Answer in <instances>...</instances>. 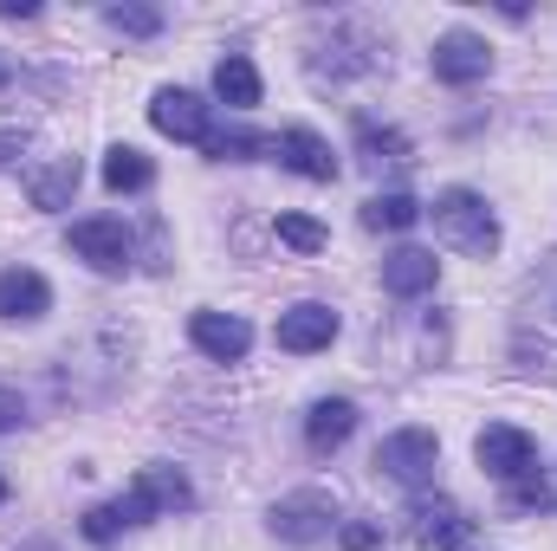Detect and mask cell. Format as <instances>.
Wrapping results in <instances>:
<instances>
[{"label": "cell", "instance_id": "27", "mask_svg": "<svg viewBox=\"0 0 557 551\" xmlns=\"http://www.w3.org/2000/svg\"><path fill=\"white\" fill-rule=\"evenodd\" d=\"M20 421H26V403H20L13 390H0V434H7V428H20Z\"/></svg>", "mask_w": 557, "mask_h": 551}, {"label": "cell", "instance_id": "4", "mask_svg": "<svg viewBox=\"0 0 557 551\" xmlns=\"http://www.w3.org/2000/svg\"><path fill=\"white\" fill-rule=\"evenodd\" d=\"M72 254L91 260L98 273H124L131 267V228L117 215H91V221H72Z\"/></svg>", "mask_w": 557, "mask_h": 551}, {"label": "cell", "instance_id": "13", "mask_svg": "<svg viewBox=\"0 0 557 551\" xmlns=\"http://www.w3.org/2000/svg\"><path fill=\"white\" fill-rule=\"evenodd\" d=\"M52 311V285L46 273H33V267H7L0 273V318H46Z\"/></svg>", "mask_w": 557, "mask_h": 551}, {"label": "cell", "instance_id": "1", "mask_svg": "<svg viewBox=\"0 0 557 551\" xmlns=\"http://www.w3.org/2000/svg\"><path fill=\"white\" fill-rule=\"evenodd\" d=\"M428 215H434V234H441L447 247H460V254H473V260H493V254H499V221H493L486 195H473V188H441Z\"/></svg>", "mask_w": 557, "mask_h": 551}, {"label": "cell", "instance_id": "3", "mask_svg": "<svg viewBox=\"0 0 557 551\" xmlns=\"http://www.w3.org/2000/svg\"><path fill=\"white\" fill-rule=\"evenodd\" d=\"M473 454H480V467L493 474V480H519V474H532V461H539V441L525 434V428H512V421H486L480 428V441H473Z\"/></svg>", "mask_w": 557, "mask_h": 551}, {"label": "cell", "instance_id": "17", "mask_svg": "<svg viewBox=\"0 0 557 551\" xmlns=\"http://www.w3.org/2000/svg\"><path fill=\"white\" fill-rule=\"evenodd\" d=\"M357 149H363L370 169H409V162H416L409 137L389 131V124H376V118H357Z\"/></svg>", "mask_w": 557, "mask_h": 551}, {"label": "cell", "instance_id": "22", "mask_svg": "<svg viewBox=\"0 0 557 551\" xmlns=\"http://www.w3.org/2000/svg\"><path fill=\"white\" fill-rule=\"evenodd\" d=\"M273 143L278 137H260V131H214L201 149H208V156H221V162H227V156H234V162H253V156H267Z\"/></svg>", "mask_w": 557, "mask_h": 551}, {"label": "cell", "instance_id": "7", "mask_svg": "<svg viewBox=\"0 0 557 551\" xmlns=\"http://www.w3.org/2000/svg\"><path fill=\"white\" fill-rule=\"evenodd\" d=\"M331 519H337V506H331V493H318V487L285 493V500L273 506V532H278V539H292V546L324 539V532H331Z\"/></svg>", "mask_w": 557, "mask_h": 551}, {"label": "cell", "instance_id": "25", "mask_svg": "<svg viewBox=\"0 0 557 551\" xmlns=\"http://www.w3.org/2000/svg\"><path fill=\"white\" fill-rule=\"evenodd\" d=\"M337 546L344 551H376L383 546V526H370V519H344V526H337Z\"/></svg>", "mask_w": 557, "mask_h": 551}, {"label": "cell", "instance_id": "31", "mask_svg": "<svg viewBox=\"0 0 557 551\" xmlns=\"http://www.w3.org/2000/svg\"><path fill=\"white\" fill-rule=\"evenodd\" d=\"M7 493H13V487H7V474H0V500H7Z\"/></svg>", "mask_w": 557, "mask_h": 551}, {"label": "cell", "instance_id": "26", "mask_svg": "<svg viewBox=\"0 0 557 551\" xmlns=\"http://www.w3.org/2000/svg\"><path fill=\"white\" fill-rule=\"evenodd\" d=\"M506 493H512V506H552V493H545V480H539V467H532V474H519V480H512Z\"/></svg>", "mask_w": 557, "mask_h": 551}, {"label": "cell", "instance_id": "24", "mask_svg": "<svg viewBox=\"0 0 557 551\" xmlns=\"http://www.w3.org/2000/svg\"><path fill=\"white\" fill-rule=\"evenodd\" d=\"M104 20H111L117 33H131V39H156V33H162V13H156V7H111Z\"/></svg>", "mask_w": 557, "mask_h": 551}, {"label": "cell", "instance_id": "11", "mask_svg": "<svg viewBox=\"0 0 557 551\" xmlns=\"http://www.w3.org/2000/svg\"><path fill=\"white\" fill-rule=\"evenodd\" d=\"M278 162L292 169V175H305V182H337V156H331V143L318 137V131H305V124H292V131H278Z\"/></svg>", "mask_w": 557, "mask_h": 551}, {"label": "cell", "instance_id": "21", "mask_svg": "<svg viewBox=\"0 0 557 551\" xmlns=\"http://www.w3.org/2000/svg\"><path fill=\"white\" fill-rule=\"evenodd\" d=\"M131 526H143V513L131 506V493H124V500H104V506H91V513L78 519V532H85L91 546H111V539L131 532Z\"/></svg>", "mask_w": 557, "mask_h": 551}, {"label": "cell", "instance_id": "16", "mask_svg": "<svg viewBox=\"0 0 557 551\" xmlns=\"http://www.w3.org/2000/svg\"><path fill=\"white\" fill-rule=\"evenodd\" d=\"M350 428H357V403H350V396H324V403H311V415H305V441H311L318 454L344 448Z\"/></svg>", "mask_w": 557, "mask_h": 551}, {"label": "cell", "instance_id": "14", "mask_svg": "<svg viewBox=\"0 0 557 551\" xmlns=\"http://www.w3.org/2000/svg\"><path fill=\"white\" fill-rule=\"evenodd\" d=\"M78 175H85V169H78V156H52V162L26 169V201L52 215V208H65V201L78 195Z\"/></svg>", "mask_w": 557, "mask_h": 551}, {"label": "cell", "instance_id": "19", "mask_svg": "<svg viewBox=\"0 0 557 551\" xmlns=\"http://www.w3.org/2000/svg\"><path fill=\"white\" fill-rule=\"evenodd\" d=\"M421 215H428V208H421L416 195H403V188H389V195H370V201H363V228H370V234H409Z\"/></svg>", "mask_w": 557, "mask_h": 551}, {"label": "cell", "instance_id": "6", "mask_svg": "<svg viewBox=\"0 0 557 551\" xmlns=\"http://www.w3.org/2000/svg\"><path fill=\"white\" fill-rule=\"evenodd\" d=\"M486 72H493V52H486L480 33L454 26V33L434 39V78H441V85H480Z\"/></svg>", "mask_w": 557, "mask_h": 551}, {"label": "cell", "instance_id": "28", "mask_svg": "<svg viewBox=\"0 0 557 551\" xmlns=\"http://www.w3.org/2000/svg\"><path fill=\"white\" fill-rule=\"evenodd\" d=\"M13 156H26V131H0V169H13Z\"/></svg>", "mask_w": 557, "mask_h": 551}, {"label": "cell", "instance_id": "10", "mask_svg": "<svg viewBox=\"0 0 557 551\" xmlns=\"http://www.w3.org/2000/svg\"><path fill=\"white\" fill-rule=\"evenodd\" d=\"M409 519H416V546H428V551H460L473 539V519L454 500H416Z\"/></svg>", "mask_w": 557, "mask_h": 551}, {"label": "cell", "instance_id": "2", "mask_svg": "<svg viewBox=\"0 0 557 551\" xmlns=\"http://www.w3.org/2000/svg\"><path fill=\"white\" fill-rule=\"evenodd\" d=\"M441 467V441L434 428H396L376 441V474H389L396 487H428Z\"/></svg>", "mask_w": 557, "mask_h": 551}, {"label": "cell", "instance_id": "20", "mask_svg": "<svg viewBox=\"0 0 557 551\" xmlns=\"http://www.w3.org/2000/svg\"><path fill=\"white\" fill-rule=\"evenodd\" d=\"M149 182H156V162H149L143 149L117 143V149L104 156V188H111V195H143Z\"/></svg>", "mask_w": 557, "mask_h": 551}, {"label": "cell", "instance_id": "12", "mask_svg": "<svg viewBox=\"0 0 557 551\" xmlns=\"http://www.w3.org/2000/svg\"><path fill=\"white\" fill-rule=\"evenodd\" d=\"M131 506H137L143 519H149V513H182V506H195V487H188L175 467L149 461V467L137 474V487H131Z\"/></svg>", "mask_w": 557, "mask_h": 551}, {"label": "cell", "instance_id": "8", "mask_svg": "<svg viewBox=\"0 0 557 551\" xmlns=\"http://www.w3.org/2000/svg\"><path fill=\"white\" fill-rule=\"evenodd\" d=\"M188 338H195V351H208L214 364H240V357L253 351V325L234 318V311H195V318H188Z\"/></svg>", "mask_w": 557, "mask_h": 551}, {"label": "cell", "instance_id": "15", "mask_svg": "<svg viewBox=\"0 0 557 551\" xmlns=\"http://www.w3.org/2000/svg\"><path fill=\"white\" fill-rule=\"evenodd\" d=\"M434 279H441V260H434L428 247H396V254L383 260V285H389L396 298H421V292H434Z\"/></svg>", "mask_w": 557, "mask_h": 551}, {"label": "cell", "instance_id": "23", "mask_svg": "<svg viewBox=\"0 0 557 551\" xmlns=\"http://www.w3.org/2000/svg\"><path fill=\"white\" fill-rule=\"evenodd\" d=\"M278 241H285L292 254H324V247H331V234H324L311 215H278Z\"/></svg>", "mask_w": 557, "mask_h": 551}, {"label": "cell", "instance_id": "9", "mask_svg": "<svg viewBox=\"0 0 557 551\" xmlns=\"http://www.w3.org/2000/svg\"><path fill=\"white\" fill-rule=\"evenodd\" d=\"M278 351H292V357H311V351H324L331 338H337V311L331 305H318V298H305V305H292V311H278Z\"/></svg>", "mask_w": 557, "mask_h": 551}, {"label": "cell", "instance_id": "29", "mask_svg": "<svg viewBox=\"0 0 557 551\" xmlns=\"http://www.w3.org/2000/svg\"><path fill=\"white\" fill-rule=\"evenodd\" d=\"M33 13H39L33 0H0V20H33Z\"/></svg>", "mask_w": 557, "mask_h": 551}, {"label": "cell", "instance_id": "18", "mask_svg": "<svg viewBox=\"0 0 557 551\" xmlns=\"http://www.w3.org/2000/svg\"><path fill=\"white\" fill-rule=\"evenodd\" d=\"M214 98L234 105V111H253V105H260V72H253L247 52H227V59L214 65Z\"/></svg>", "mask_w": 557, "mask_h": 551}, {"label": "cell", "instance_id": "30", "mask_svg": "<svg viewBox=\"0 0 557 551\" xmlns=\"http://www.w3.org/2000/svg\"><path fill=\"white\" fill-rule=\"evenodd\" d=\"M7 78H13V59H7V52H0V85H7Z\"/></svg>", "mask_w": 557, "mask_h": 551}, {"label": "cell", "instance_id": "5", "mask_svg": "<svg viewBox=\"0 0 557 551\" xmlns=\"http://www.w3.org/2000/svg\"><path fill=\"white\" fill-rule=\"evenodd\" d=\"M149 124H156L162 137H175V143H208L214 137L208 105H201L195 91H182V85H162V91L149 98Z\"/></svg>", "mask_w": 557, "mask_h": 551}]
</instances>
